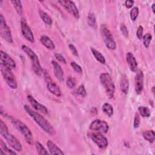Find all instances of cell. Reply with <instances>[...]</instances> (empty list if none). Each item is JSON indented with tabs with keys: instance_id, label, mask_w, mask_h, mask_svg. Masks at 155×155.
Wrapping results in <instances>:
<instances>
[{
	"instance_id": "cell-26",
	"label": "cell",
	"mask_w": 155,
	"mask_h": 155,
	"mask_svg": "<svg viewBox=\"0 0 155 155\" xmlns=\"http://www.w3.org/2000/svg\"><path fill=\"white\" fill-rule=\"evenodd\" d=\"M138 111H139L140 116H142L143 117H148L151 115L150 110L147 107H143V106L139 107L138 108Z\"/></svg>"
},
{
	"instance_id": "cell-14",
	"label": "cell",
	"mask_w": 155,
	"mask_h": 155,
	"mask_svg": "<svg viewBox=\"0 0 155 155\" xmlns=\"http://www.w3.org/2000/svg\"><path fill=\"white\" fill-rule=\"evenodd\" d=\"M27 98L28 101L31 105V107L34 109H35L37 111H39L44 114H48V111L47 108L44 105L40 104L39 102H38L31 95H30V94L28 95L27 96Z\"/></svg>"
},
{
	"instance_id": "cell-12",
	"label": "cell",
	"mask_w": 155,
	"mask_h": 155,
	"mask_svg": "<svg viewBox=\"0 0 155 155\" xmlns=\"http://www.w3.org/2000/svg\"><path fill=\"white\" fill-rule=\"evenodd\" d=\"M58 2L64 7V8L71 15H72L75 18H79V10L76 6L75 4L71 1L68 0H61L58 1Z\"/></svg>"
},
{
	"instance_id": "cell-8",
	"label": "cell",
	"mask_w": 155,
	"mask_h": 155,
	"mask_svg": "<svg viewBox=\"0 0 155 155\" xmlns=\"http://www.w3.org/2000/svg\"><path fill=\"white\" fill-rule=\"evenodd\" d=\"M42 74L44 75V79L46 82L47 88L48 90L53 94L58 97H60L62 95V93L59 87L52 80L50 74L45 70H43Z\"/></svg>"
},
{
	"instance_id": "cell-23",
	"label": "cell",
	"mask_w": 155,
	"mask_h": 155,
	"mask_svg": "<svg viewBox=\"0 0 155 155\" xmlns=\"http://www.w3.org/2000/svg\"><path fill=\"white\" fill-rule=\"evenodd\" d=\"M142 136L150 143H153L154 140V131L153 130L144 131L142 133Z\"/></svg>"
},
{
	"instance_id": "cell-19",
	"label": "cell",
	"mask_w": 155,
	"mask_h": 155,
	"mask_svg": "<svg viewBox=\"0 0 155 155\" xmlns=\"http://www.w3.org/2000/svg\"><path fill=\"white\" fill-rule=\"evenodd\" d=\"M47 145L51 154H64L61 149L51 140H47Z\"/></svg>"
},
{
	"instance_id": "cell-33",
	"label": "cell",
	"mask_w": 155,
	"mask_h": 155,
	"mask_svg": "<svg viewBox=\"0 0 155 155\" xmlns=\"http://www.w3.org/2000/svg\"><path fill=\"white\" fill-rule=\"evenodd\" d=\"M139 15V8L137 7H133L130 11V18L133 21H135Z\"/></svg>"
},
{
	"instance_id": "cell-11",
	"label": "cell",
	"mask_w": 155,
	"mask_h": 155,
	"mask_svg": "<svg viewBox=\"0 0 155 155\" xmlns=\"http://www.w3.org/2000/svg\"><path fill=\"white\" fill-rule=\"evenodd\" d=\"M89 137L101 149H105L108 144L107 139L102 134V133L96 132L88 134Z\"/></svg>"
},
{
	"instance_id": "cell-32",
	"label": "cell",
	"mask_w": 155,
	"mask_h": 155,
	"mask_svg": "<svg viewBox=\"0 0 155 155\" xmlns=\"http://www.w3.org/2000/svg\"><path fill=\"white\" fill-rule=\"evenodd\" d=\"M76 84V79L73 76H68L66 81V85L69 88H73L75 87Z\"/></svg>"
},
{
	"instance_id": "cell-21",
	"label": "cell",
	"mask_w": 155,
	"mask_h": 155,
	"mask_svg": "<svg viewBox=\"0 0 155 155\" xmlns=\"http://www.w3.org/2000/svg\"><path fill=\"white\" fill-rule=\"evenodd\" d=\"M120 87L124 94H127L129 90V81L127 75L122 74L120 81Z\"/></svg>"
},
{
	"instance_id": "cell-38",
	"label": "cell",
	"mask_w": 155,
	"mask_h": 155,
	"mask_svg": "<svg viewBox=\"0 0 155 155\" xmlns=\"http://www.w3.org/2000/svg\"><path fill=\"white\" fill-rule=\"evenodd\" d=\"M120 31L124 36L127 38L128 36V30L127 29V26L125 24H122L120 25Z\"/></svg>"
},
{
	"instance_id": "cell-37",
	"label": "cell",
	"mask_w": 155,
	"mask_h": 155,
	"mask_svg": "<svg viewBox=\"0 0 155 155\" xmlns=\"http://www.w3.org/2000/svg\"><path fill=\"white\" fill-rule=\"evenodd\" d=\"M54 57L60 62L64 63V64H66L67 63L65 58L62 54H61L60 53H54Z\"/></svg>"
},
{
	"instance_id": "cell-41",
	"label": "cell",
	"mask_w": 155,
	"mask_h": 155,
	"mask_svg": "<svg viewBox=\"0 0 155 155\" xmlns=\"http://www.w3.org/2000/svg\"><path fill=\"white\" fill-rule=\"evenodd\" d=\"M125 4L127 8H130L131 7H133V4H134V1H126L125 2Z\"/></svg>"
},
{
	"instance_id": "cell-6",
	"label": "cell",
	"mask_w": 155,
	"mask_h": 155,
	"mask_svg": "<svg viewBox=\"0 0 155 155\" xmlns=\"http://www.w3.org/2000/svg\"><path fill=\"white\" fill-rule=\"evenodd\" d=\"M1 71L4 79L8 87L12 89H16L17 88V81L12 69L4 64L1 63Z\"/></svg>"
},
{
	"instance_id": "cell-40",
	"label": "cell",
	"mask_w": 155,
	"mask_h": 155,
	"mask_svg": "<svg viewBox=\"0 0 155 155\" xmlns=\"http://www.w3.org/2000/svg\"><path fill=\"white\" fill-rule=\"evenodd\" d=\"M68 47H69L70 51H71V53H73V54H74L76 56H78V51L76 48L75 47V46L74 45L70 44L68 45Z\"/></svg>"
},
{
	"instance_id": "cell-28",
	"label": "cell",
	"mask_w": 155,
	"mask_h": 155,
	"mask_svg": "<svg viewBox=\"0 0 155 155\" xmlns=\"http://www.w3.org/2000/svg\"><path fill=\"white\" fill-rule=\"evenodd\" d=\"M12 4L13 5L16 12L19 15H22V5L21 2L20 1H11Z\"/></svg>"
},
{
	"instance_id": "cell-17",
	"label": "cell",
	"mask_w": 155,
	"mask_h": 155,
	"mask_svg": "<svg viewBox=\"0 0 155 155\" xmlns=\"http://www.w3.org/2000/svg\"><path fill=\"white\" fill-rule=\"evenodd\" d=\"M126 60L128 64L130 69L132 71L136 72L137 70V62L133 54L131 52L127 53L126 55Z\"/></svg>"
},
{
	"instance_id": "cell-16",
	"label": "cell",
	"mask_w": 155,
	"mask_h": 155,
	"mask_svg": "<svg viewBox=\"0 0 155 155\" xmlns=\"http://www.w3.org/2000/svg\"><path fill=\"white\" fill-rule=\"evenodd\" d=\"M0 59L1 63H2L4 65H7L12 70L16 68V63L13 58L7 53L3 51L2 50H1L0 52Z\"/></svg>"
},
{
	"instance_id": "cell-42",
	"label": "cell",
	"mask_w": 155,
	"mask_h": 155,
	"mask_svg": "<svg viewBox=\"0 0 155 155\" xmlns=\"http://www.w3.org/2000/svg\"><path fill=\"white\" fill-rule=\"evenodd\" d=\"M154 6H155V4L153 3L151 5V9H152V11H153V13H155V11H154Z\"/></svg>"
},
{
	"instance_id": "cell-36",
	"label": "cell",
	"mask_w": 155,
	"mask_h": 155,
	"mask_svg": "<svg viewBox=\"0 0 155 155\" xmlns=\"http://www.w3.org/2000/svg\"><path fill=\"white\" fill-rule=\"evenodd\" d=\"M140 125V116L139 114L136 113L135 114L134 116V128H137L139 127Z\"/></svg>"
},
{
	"instance_id": "cell-27",
	"label": "cell",
	"mask_w": 155,
	"mask_h": 155,
	"mask_svg": "<svg viewBox=\"0 0 155 155\" xmlns=\"http://www.w3.org/2000/svg\"><path fill=\"white\" fill-rule=\"evenodd\" d=\"M87 21L89 26L92 28H95L96 26V16L93 13H90L88 16Z\"/></svg>"
},
{
	"instance_id": "cell-29",
	"label": "cell",
	"mask_w": 155,
	"mask_h": 155,
	"mask_svg": "<svg viewBox=\"0 0 155 155\" xmlns=\"http://www.w3.org/2000/svg\"><path fill=\"white\" fill-rule=\"evenodd\" d=\"M35 146L37 150V152L39 154H48V152L44 147V146L39 142H35Z\"/></svg>"
},
{
	"instance_id": "cell-31",
	"label": "cell",
	"mask_w": 155,
	"mask_h": 155,
	"mask_svg": "<svg viewBox=\"0 0 155 155\" xmlns=\"http://www.w3.org/2000/svg\"><path fill=\"white\" fill-rule=\"evenodd\" d=\"M0 146H1V148L4 150V152L5 153H7L10 154H16V153L13 150L10 149L6 145L5 143L4 142V141L1 139L0 140Z\"/></svg>"
},
{
	"instance_id": "cell-20",
	"label": "cell",
	"mask_w": 155,
	"mask_h": 155,
	"mask_svg": "<svg viewBox=\"0 0 155 155\" xmlns=\"http://www.w3.org/2000/svg\"><path fill=\"white\" fill-rule=\"evenodd\" d=\"M41 42L43 45H44L49 50H54L55 49V45L52 40L45 35H42L40 38Z\"/></svg>"
},
{
	"instance_id": "cell-5",
	"label": "cell",
	"mask_w": 155,
	"mask_h": 155,
	"mask_svg": "<svg viewBox=\"0 0 155 155\" xmlns=\"http://www.w3.org/2000/svg\"><path fill=\"white\" fill-rule=\"evenodd\" d=\"M99 79L109 99L113 98L115 92V86L111 76L107 73H103L100 75Z\"/></svg>"
},
{
	"instance_id": "cell-39",
	"label": "cell",
	"mask_w": 155,
	"mask_h": 155,
	"mask_svg": "<svg viewBox=\"0 0 155 155\" xmlns=\"http://www.w3.org/2000/svg\"><path fill=\"white\" fill-rule=\"evenodd\" d=\"M143 28L142 25H139L137 28V31H136V35L137 37L139 39H141L142 38L143 36Z\"/></svg>"
},
{
	"instance_id": "cell-1",
	"label": "cell",
	"mask_w": 155,
	"mask_h": 155,
	"mask_svg": "<svg viewBox=\"0 0 155 155\" xmlns=\"http://www.w3.org/2000/svg\"><path fill=\"white\" fill-rule=\"evenodd\" d=\"M24 108L26 113L46 133L50 135H53L55 133V130L51 124L40 113L34 111L27 105H24Z\"/></svg>"
},
{
	"instance_id": "cell-22",
	"label": "cell",
	"mask_w": 155,
	"mask_h": 155,
	"mask_svg": "<svg viewBox=\"0 0 155 155\" xmlns=\"http://www.w3.org/2000/svg\"><path fill=\"white\" fill-rule=\"evenodd\" d=\"M90 49L92 52V54H93V56L96 58V59L97 61H99L101 64H104L105 63V57L104 56V55L99 51L95 49L94 48L91 47Z\"/></svg>"
},
{
	"instance_id": "cell-4",
	"label": "cell",
	"mask_w": 155,
	"mask_h": 155,
	"mask_svg": "<svg viewBox=\"0 0 155 155\" xmlns=\"http://www.w3.org/2000/svg\"><path fill=\"white\" fill-rule=\"evenodd\" d=\"M21 48L22 51L30 58L31 61L32 69L34 73L38 76H41L43 73V69L42 68L39 58L36 54L30 47L25 45H22Z\"/></svg>"
},
{
	"instance_id": "cell-34",
	"label": "cell",
	"mask_w": 155,
	"mask_h": 155,
	"mask_svg": "<svg viewBox=\"0 0 155 155\" xmlns=\"http://www.w3.org/2000/svg\"><path fill=\"white\" fill-rule=\"evenodd\" d=\"M76 93L80 95L81 96L85 97L87 96V91L86 90L84 86V85H81L79 86V87L78 88L77 90H76Z\"/></svg>"
},
{
	"instance_id": "cell-13",
	"label": "cell",
	"mask_w": 155,
	"mask_h": 155,
	"mask_svg": "<svg viewBox=\"0 0 155 155\" xmlns=\"http://www.w3.org/2000/svg\"><path fill=\"white\" fill-rule=\"evenodd\" d=\"M21 31L23 36L27 41L31 42H33L35 41V38H34L33 32L31 30L30 27L28 25L26 20L24 18H22L21 21Z\"/></svg>"
},
{
	"instance_id": "cell-18",
	"label": "cell",
	"mask_w": 155,
	"mask_h": 155,
	"mask_svg": "<svg viewBox=\"0 0 155 155\" xmlns=\"http://www.w3.org/2000/svg\"><path fill=\"white\" fill-rule=\"evenodd\" d=\"M51 64L53 68L54 73L56 78L61 82L64 81V71L61 66L57 62L51 61Z\"/></svg>"
},
{
	"instance_id": "cell-9",
	"label": "cell",
	"mask_w": 155,
	"mask_h": 155,
	"mask_svg": "<svg viewBox=\"0 0 155 155\" xmlns=\"http://www.w3.org/2000/svg\"><path fill=\"white\" fill-rule=\"evenodd\" d=\"M0 34L1 37L8 42L12 43L13 42L11 30L2 15H0Z\"/></svg>"
},
{
	"instance_id": "cell-3",
	"label": "cell",
	"mask_w": 155,
	"mask_h": 155,
	"mask_svg": "<svg viewBox=\"0 0 155 155\" xmlns=\"http://www.w3.org/2000/svg\"><path fill=\"white\" fill-rule=\"evenodd\" d=\"M8 117L10 120L13 125L16 128L18 131H19L22 134V136L25 139L27 142L28 144L32 145L33 144V137L32 133L30 130L28 128V127L19 119H17L11 116H8Z\"/></svg>"
},
{
	"instance_id": "cell-35",
	"label": "cell",
	"mask_w": 155,
	"mask_h": 155,
	"mask_svg": "<svg viewBox=\"0 0 155 155\" xmlns=\"http://www.w3.org/2000/svg\"><path fill=\"white\" fill-rule=\"evenodd\" d=\"M70 65L76 72H77L79 74H82V69L81 67L79 65H78L76 62H71L70 63Z\"/></svg>"
},
{
	"instance_id": "cell-15",
	"label": "cell",
	"mask_w": 155,
	"mask_h": 155,
	"mask_svg": "<svg viewBox=\"0 0 155 155\" xmlns=\"http://www.w3.org/2000/svg\"><path fill=\"white\" fill-rule=\"evenodd\" d=\"M143 88V73L140 70L136 71L135 76V91L137 94L142 93Z\"/></svg>"
},
{
	"instance_id": "cell-30",
	"label": "cell",
	"mask_w": 155,
	"mask_h": 155,
	"mask_svg": "<svg viewBox=\"0 0 155 155\" xmlns=\"http://www.w3.org/2000/svg\"><path fill=\"white\" fill-rule=\"evenodd\" d=\"M152 39V35L150 33H146L143 36V43L146 48H148Z\"/></svg>"
},
{
	"instance_id": "cell-2",
	"label": "cell",
	"mask_w": 155,
	"mask_h": 155,
	"mask_svg": "<svg viewBox=\"0 0 155 155\" xmlns=\"http://www.w3.org/2000/svg\"><path fill=\"white\" fill-rule=\"evenodd\" d=\"M0 133L6 140L8 145L17 151H21L22 149L19 140L12 134L8 133V128L2 120H0Z\"/></svg>"
},
{
	"instance_id": "cell-7",
	"label": "cell",
	"mask_w": 155,
	"mask_h": 155,
	"mask_svg": "<svg viewBox=\"0 0 155 155\" xmlns=\"http://www.w3.org/2000/svg\"><path fill=\"white\" fill-rule=\"evenodd\" d=\"M100 31L106 47L110 50H115L116 48V44L108 27L104 24L101 25L100 27Z\"/></svg>"
},
{
	"instance_id": "cell-10",
	"label": "cell",
	"mask_w": 155,
	"mask_h": 155,
	"mask_svg": "<svg viewBox=\"0 0 155 155\" xmlns=\"http://www.w3.org/2000/svg\"><path fill=\"white\" fill-rule=\"evenodd\" d=\"M89 129L102 134L107 133L108 132L109 127L105 121L100 119H96L91 122L89 126Z\"/></svg>"
},
{
	"instance_id": "cell-25",
	"label": "cell",
	"mask_w": 155,
	"mask_h": 155,
	"mask_svg": "<svg viewBox=\"0 0 155 155\" xmlns=\"http://www.w3.org/2000/svg\"><path fill=\"white\" fill-rule=\"evenodd\" d=\"M40 17L41 18L42 20L48 25H51L52 24L53 21L52 19L51 18V17L44 11H42L41 10H39V12Z\"/></svg>"
},
{
	"instance_id": "cell-24",
	"label": "cell",
	"mask_w": 155,
	"mask_h": 155,
	"mask_svg": "<svg viewBox=\"0 0 155 155\" xmlns=\"http://www.w3.org/2000/svg\"><path fill=\"white\" fill-rule=\"evenodd\" d=\"M102 110L103 112L107 114L108 117H111L114 113V110L113 106L109 103H104L102 105Z\"/></svg>"
},
{
	"instance_id": "cell-43",
	"label": "cell",
	"mask_w": 155,
	"mask_h": 155,
	"mask_svg": "<svg viewBox=\"0 0 155 155\" xmlns=\"http://www.w3.org/2000/svg\"><path fill=\"white\" fill-rule=\"evenodd\" d=\"M152 93H153V95H154V87H153V88H152Z\"/></svg>"
}]
</instances>
